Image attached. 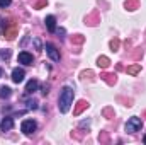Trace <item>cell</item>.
Listing matches in <instances>:
<instances>
[{
  "label": "cell",
  "mask_w": 146,
  "mask_h": 145,
  "mask_svg": "<svg viewBox=\"0 0 146 145\" xmlns=\"http://www.w3.org/2000/svg\"><path fill=\"white\" fill-rule=\"evenodd\" d=\"M60 111L61 113H68L70 111V106L73 104V89L72 87H63L61 94H60Z\"/></svg>",
  "instance_id": "cell-1"
},
{
  "label": "cell",
  "mask_w": 146,
  "mask_h": 145,
  "mask_svg": "<svg viewBox=\"0 0 146 145\" xmlns=\"http://www.w3.org/2000/svg\"><path fill=\"white\" fill-rule=\"evenodd\" d=\"M141 126H143L141 118L133 116V118H129V119H127V123H126V132H127V133H136V132H139V130H141Z\"/></svg>",
  "instance_id": "cell-2"
},
{
  "label": "cell",
  "mask_w": 146,
  "mask_h": 145,
  "mask_svg": "<svg viewBox=\"0 0 146 145\" xmlns=\"http://www.w3.org/2000/svg\"><path fill=\"white\" fill-rule=\"evenodd\" d=\"M36 128H37V125L34 119H24L22 125H21V130H22L24 135H33L36 132Z\"/></svg>",
  "instance_id": "cell-3"
},
{
  "label": "cell",
  "mask_w": 146,
  "mask_h": 145,
  "mask_svg": "<svg viewBox=\"0 0 146 145\" xmlns=\"http://www.w3.org/2000/svg\"><path fill=\"white\" fill-rule=\"evenodd\" d=\"M44 50H46V55L53 60V62H60V51L56 50V46L53 44V43H46V46H44Z\"/></svg>",
  "instance_id": "cell-4"
},
{
  "label": "cell",
  "mask_w": 146,
  "mask_h": 145,
  "mask_svg": "<svg viewBox=\"0 0 146 145\" xmlns=\"http://www.w3.org/2000/svg\"><path fill=\"white\" fill-rule=\"evenodd\" d=\"M19 63L22 65H33V55L27 51H21L19 53Z\"/></svg>",
  "instance_id": "cell-5"
},
{
  "label": "cell",
  "mask_w": 146,
  "mask_h": 145,
  "mask_svg": "<svg viewBox=\"0 0 146 145\" xmlns=\"http://www.w3.org/2000/svg\"><path fill=\"white\" fill-rule=\"evenodd\" d=\"M24 77H26V72H24L22 68H14V70H12V80H14L15 84H21V82L24 80Z\"/></svg>",
  "instance_id": "cell-6"
},
{
  "label": "cell",
  "mask_w": 146,
  "mask_h": 145,
  "mask_svg": "<svg viewBox=\"0 0 146 145\" xmlns=\"http://www.w3.org/2000/svg\"><path fill=\"white\" fill-rule=\"evenodd\" d=\"M12 126H14V119H12L10 116H7V118H3V119H2V125H0L2 132H10V130H12Z\"/></svg>",
  "instance_id": "cell-7"
},
{
  "label": "cell",
  "mask_w": 146,
  "mask_h": 145,
  "mask_svg": "<svg viewBox=\"0 0 146 145\" xmlns=\"http://www.w3.org/2000/svg\"><path fill=\"white\" fill-rule=\"evenodd\" d=\"M37 87H39V82H37L36 79H31V80L26 84V94H33V92H36Z\"/></svg>",
  "instance_id": "cell-8"
},
{
  "label": "cell",
  "mask_w": 146,
  "mask_h": 145,
  "mask_svg": "<svg viewBox=\"0 0 146 145\" xmlns=\"http://www.w3.org/2000/svg\"><path fill=\"white\" fill-rule=\"evenodd\" d=\"M44 22H46V28H48L49 33H54L56 31V19H54V15H48Z\"/></svg>",
  "instance_id": "cell-9"
},
{
  "label": "cell",
  "mask_w": 146,
  "mask_h": 145,
  "mask_svg": "<svg viewBox=\"0 0 146 145\" xmlns=\"http://www.w3.org/2000/svg\"><path fill=\"white\" fill-rule=\"evenodd\" d=\"M10 96H12V89L7 85H2L0 87V99H9Z\"/></svg>",
  "instance_id": "cell-10"
},
{
  "label": "cell",
  "mask_w": 146,
  "mask_h": 145,
  "mask_svg": "<svg viewBox=\"0 0 146 145\" xmlns=\"http://www.w3.org/2000/svg\"><path fill=\"white\" fill-rule=\"evenodd\" d=\"M99 67H102V68H107V67H109V58H106V56H100V58H99Z\"/></svg>",
  "instance_id": "cell-11"
},
{
  "label": "cell",
  "mask_w": 146,
  "mask_h": 145,
  "mask_svg": "<svg viewBox=\"0 0 146 145\" xmlns=\"http://www.w3.org/2000/svg\"><path fill=\"white\" fill-rule=\"evenodd\" d=\"M85 108H87V103H85V101H80V103H78V106H76V109H75V114H80Z\"/></svg>",
  "instance_id": "cell-12"
},
{
  "label": "cell",
  "mask_w": 146,
  "mask_h": 145,
  "mask_svg": "<svg viewBox=\"0 0 146 145\" xmlns=\"http://www.w3.org/2000/svg\"><path fill=\"white\" fill-rule=\"evenodd\" d=\"M10 58V50H0V60H9Z\"/></svg>",
  "instance_id": "cell-13"
},
{
  "label": "cell",
  "mask_w": 146,
  "mask_h": 145,
  "mask_svg": "<svg viewBox=\"0 0 146 145\" xmlns=\"http://www.w3.org/2000/svg\"><path fill=\"white\" fill-rule=\"evenodd\" d=\"M139 68H141L139 65H133V67H129V68H127V72H129V73H138V72H139Z\"/></svg>",
  "instance_id": "cell-14"
},
{
  "label": "cell",
  "mask_w": 146,
  "mask_h": 145,
  "mask_svg": "<svg viewBox=\"0 0 146 145\" xmlns=\"http://www.w3.org/2000/svg\"><path fill=\"white\" fill-rule=\"evenodd\" d=\"M12 3V0H0V9H5Z\"/></svg>",
  "instance_id": "cell-15"
},
{
  "label": "cell",
  "mask_w": 146,
  "mask_h": 145,
  "mask_svg": "<svg viewBox=\"0 0 146 145\" xmlns=\"http://www.w3.org/2000/svg\"><path fill=\"white\" fill-rule=\"evenodd\" d=\"M27 108H29V109H36V108H37V103H36V101H29Z\"/></svg>",
  "instance_id": "cell-16"
},
{
  "label": "cell",
  "mask_w": 146,
  "mask_h": 145,
  "mask_svg": "<svg viewBox=\"0 0 146 145\" xmlns=\"http://www.w3.org/2000/svg\"><path fill=\"white\" fill-rule=\"evenodd\" d=\"M48 89H49V85H42V91H41V92H42V94H44V96H46V94H48V92H49V91H48Z\"/></svg>",
  "instance_id": "cell-17"
},
{
  "label": "cell",
  "mask_w": 146,
  "mask_h": 145,
  "mask_svg": "<svg viewBox=\"0 0 146 145\" xmlns=\"http://www.w3.org/2000/svg\"><path fill=\"white\" fill-rule=\"evenodd\" d=\"M110 46H112V48H114V50H115V48H117V46H119V41H117V39H115V41H112V43H110Z\"/></svg>",
  "instance_id": "cell-18"
},
{
  "label": "cell",
  "mask_w": 146,
  "mask_h": 145,
  "mask_svg": "<svg viewBox=\"0 0 146 145\" xmlns=\"http://www.w3.org/2000/svg\"><path fill=\"white\" fill-rule=\"evenodd\" d=\"M143 142H145V144H146V135H145V137H143Z\"/></svg>",
  "instance_id": "cell-19"
},
{
  "label": "cell",
  "mask_w": 146,
  "mask_h": 145,
  "mask_svg": "<svg viewBox=\"0 0 146 145\" xmlns=\"http://www.w3.org/2000/svg\"><path fill=\"white\" fill-rule=\"evenodd\" d=\"M0 75H2V70H0Z\"/></svg>",
  "instance_id": "cell-20"
}]
</instances>
